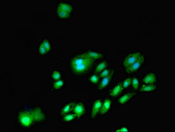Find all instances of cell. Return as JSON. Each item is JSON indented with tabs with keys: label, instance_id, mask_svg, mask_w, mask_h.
Returning <instances> with one entry per match:
<instances>
[{
	"label": "cell",
	"instance_id": "obj_8",
	"mask_svg": "<svg viewBox=\"0 0 175 132\" xmlns=\"http://www.w3.org/2000/svg\"><path fill=\"white\" fill-rule=\"evenodd\" d=\"M102 104H103V102L102 100L100 99L95 101L92 106L91 114V119H95L96 117L101 109Z\"/></svg>",
	"mask_w": 175,
	"mask_h": 132
},
{
	"label": "cell",
	"instance_id": "obj_1",
	"mask_svg": "<svg viewBox=\"0 0 175 132\" xmlns=\"http://www.w3.org/2000/svg\"><path fill=\"white\" fill-rule=\"evenodd\" d=\"M95 60L85 52L77 54L70 61L71 71L74 75L82 76L87 74L93 67Z\"/></svg>",
	"mask_w": 175,
	"mask_h": 132
},
{
	"label": "cell",
	"instance_id": "obj_23",
	"mask_svg": "<svg viewBox=\"0 0 175 132\" xmlns=\"http://www.w3.org/2000/svg\"><path fill=\"white\" fill-rule=\"evenodd\" d=\"M112 70L110 69H105L103 70L102 72H100V75H99V77L101 78H103L107 76V75H109L111 71Z\"/></svg>",
	"mask_w": 175,
	"mask_h": 132
},
{
	"label": "cell",
	"instance_id": "obj_5",
	"mask_svg": "<svg viewBox=\"0 0 175 132\" xmlns=\"http://www.w3.org/2000/svg\"><path fill=\"white\" fill-rule=\"evenodd\" d=\"M144 63V55L139 60L133 63L127 67L125 68L127 74H131L136 73L139 70Z\"/></svg>",
	"mask_w": 175,
	"mask_h": 132
},
{
	"label": "cell",
	"instance_id": "obj_16",
	"mask_svg": "<svg viewBox=\"0 0 175 132\" xmlns=\"http://www.w3.org/2000/svg\"><path fill=\"white\" fill-rule=\"evenodd\" d=\"M107 67H108V63L106 61H102L96 67L95 70V72L97 73H100L103 70L106 69Z\"/></svg>",
	"mask_w": 175,
	"mask_h": 132
},
{
	"label": "cell",
	"instance_id": "obj_13",
	"mask_svg": "<svg viewBox=\"0 0 175 132\" xmlns=\"http://www.w3.org/2000/svg\"><path fill=\"white\" fill-rule=\"evenodd\" d=\"M75 104V103L71 102L64 105L61 109L60 111L61 116H63L65 115L69 114L73 110Z\"/></svg>",
	"mask_w": 175,
	"mask_h": 132
},
{
	"label": "cell",
	"instance_id": "obj_27",
	"mask_svg": "<svg viewBox=\"0 0 175 132\" xmlns=\"http://www.w3.org/2000/svg\"><path fill=\"white\" fill-rule=\"evenodd\" d=\"M39 52H40L41 54H44L46 53L47 52V50H46L45 48H44V46L42 45V44L40 45L39 47Z\"/></svg>",
	"mask_w": 175,
	"mask_h": 132
},
{
	"label": "cell",
	"instance_id": "obj_19",
	"mask_svg": "<svg viewBox=\"0 0 175 132\" xmlns=\"http://www.w3.org/2000/svg\"><path fill=\"white\" fill-rule=\"evenodd\" d=\"M132 78L131 77H127L126 78L122 83V87L123 90H126L129 88V86L131 85Z\"/></svg>",
	"mask_w": 175,
	"mask_h": 132
},
{
	"label": "cell",
	"instance_id": "obj_24",
	"mask_svg": "<svg viewBox=\"0 0 175 132\" xmlns=\"http://www.w3.org/2000/svg\"><path fill=\"white\" fill-rule=\"evenodd\" d=\"M64 85V82L62 80H59V81L56 82L54 84V87L55 89H59L61 88Z\"/></svg>",
	"mask_w": 175,
	"mask_h": 132
},
{
	"label": "cell",
	"instance_id": "obj_9",
	"mask_svg": "<svg viewBox=\"0 0 175 132\" xmlns=\"http://www.w3.org/2000/svg\"><path fill=\"white\" fill-rule=\"evenodd\" d=\"M112 107V101L110 99H106L103 103L101 109L99 111L100 115H104L108 113Z\"/></svg>",
	"mask_w": 175,
	"mask_h": 132
},
{
	"label": "cell",
	"instance_id": "obj_22",
	"mask_svg": "<svg viewBox=\"0 0 175 132\" xmlns=\"http://www.w3.org/2000/svg\"><path fill=\"white\" fill-rule=\"evenodd\" d=\"M57 14L61 18H67L70 16V13L66 12V11H63L62 10H57Z\"/></svg>",
	"mask_w": 175,
	"mask_h": 132
},
{
	"label": "cell",
	"instance_id": "obj_11",
	"mask_svg": "<svg viewBox=\"0 0 175 132\" xmlns=\"http://www.w3.org/2000/svg\"><path fill=\"white\" fill-rule=\"evenodd\" d=\"M143 82L146 85L154 84L157 82L156 75L153 72L148 73L143 78Z\"/></svg>",
	"mask_w": 175,
	"mask_h": 132
},
{
	"label": "cell",
	"instance_id": "obj_3",
	"mask_svg": "<svg viewBox=\"0 0 175 132\" xmlns=\"http://www.w3.org/2000/svg\"><path fill=\"white\" fill-rule=\"evenodd\" d=\"M143 55V54L139 52H135L129 53L124 60V61L122 63V65L125 68L127 67L139 60Z\"/></svg>",
	"mask_w": 175,
	"mask_h": 132
},
{
	"label": "cell",
	"instance_id": "obj_21",
	"mask_svg": "<svg viewBox=\"0 0 175 132\" xmlns=\"http://www.w3.org/2000/svg\"><path fill=\"white\" fill-rule=\"evenodd\" d=\"M99 76L96 75H93L91 76L89 78V81L93 84H96L99 81Z\"/></svg>",
	"mask_w": 175,
	"mask_h": 132
},
{
	"label": "cell",
	"instance_id": "obj_25",
	"mask_svg": "<svg viewBox=\"0 0 175 132\" xmlns=\"http://www.w3.org/2000/svg\"><path fill=\"white\" fill-rule=\"evenodd\" d=\"M42 44L44 46V48H45L47 52H49V51H50L51 49V45L48 40H44L43 42H42Z\"/></svg>",
	"mask_w": 175,
	"mask_h": 132
},
{
	"label": "cell",
	"instance_id": "obj_20",
	"mask_svg": "<svg viewBox=\"0 0 175 132\" xmlns=\"http://www.w3.org/2000/svg\"><path fill=\"white\" fill-rule=\"evenodd\" d=\"M131 85L133 90L135 91H137L139 88V81L138 78L136 77H133L131 81Z\"/></svg>",
	"mask_w": 175,
	"mask_h": 132
},
{
	"label": "cell",
	"instance_id": "obj_2",
	"mask_svg": "<svg viewBox=\"0 0 175 132\" xmlns=\"http://www.w3.org/2000/svg\"><path fill=\"white\" fill-rule=\"evenodd\" d=\"M17 120L20 125L24 128H29L34 121L31 113L26 110H21L17 114Z\"/></svg>",
	"mask_w": 175,
	"mask_h": 132
},
{
	"label": "cell",
	"instance_id": "obj_4",
	"mask_svg": "<svg viewBox=\"0 0 175 132\" xmlns=\"http://www.w3.org/2000/svg\"><path fill=\"white\" fill-rule=\"evenodd\" d=\"M31 113L33 117L34 122L36 123L44 122L47 118V115L41 108L39 107L35 108Z\"/></svg>",
	"mask_w": 175,
	"mask_h": 132
},
{
	"label": "cell",
	"instance_id": "obj_14",
	"mask_svg": "<svg viewBox=\"0 0 175 132\" xmlns=\"http://www.w3.org/2000/svg\"><path fill=\"white\" fill-rule=\"evenodd\" d=\"M88 56H89L91 58L93 59V60H100L104 58V55L102 53L97 52L89 50L86 52Z\"/></svg>",
	"mask_w": 175,
	"mask_h": 132
},
{
	"label": "cell",
	"instance_id": "obj_17",
	"mask_svg": "<svg viewBox=\"0 0 175 132\" xmlns=\"http://www.w3.org/2000/svg\"><path fill=\"white\" fill-rule=\"evenodd\" d=\"M156 87L154 85H146L141 86L140 88V91L141 92H150L156 90Z\"/></svg>",
	"mask_w": 175,
	"mask_h": 132
},
{
	"label": "cell",
	"instance_id": "obj_6",
	"mask_svg": "<svg viewBox=\"0 0 175 132\" xmlns=\"http://www.w3.org/2000/svg\"><path fill=\"white\" fill-rule=\"evenodd\" d=\"M114 73V70H112L111 71L108 75L103 77L102 81L100 82L98 86V90H99L102 91L107 88L112 79Z\"/></svg>",
	"mask_w": 175,
	"mask_h": 132
},
{
	"label": "cell",
	"instance_id": "obj_7",
	"mask_svg": "<svg viewBox=\"0 0 175 132\" xmlns=\"http://www.w3.org/2000/svg\"><path fill=\"white\" fill-rule=\"evenodd\" d=\"M73 110L74 114L76 116V118L79 119L86 113V107L83 103H78L75 104Z\"/></svg>",
	"mask_w": 175,
	"mask_h": 132
},
{
	"label": "cell",
	"instance_id": "obj_10",
	"mask_svg": "<svg viewBox=\"0 0 175 132\" xmlns=\"http://www.w3.org/2000/svg\"><path fill=\"white\" fill-rule=\"evenodd\" d=\"M122 82H120L117 84L109 92V95L112 98H116L121 94L123 90Z\"/></svg>",
	"mask_w": 175,
	"mask_h": 132
},
{
	"label": "cell",
	"instance_id": "obj_26",
	"mask_svg": "<svg viewBox=\"0 0 175 132\" xmlns=\"http://www.w3.org/2000/svg\"><path fill=\"white\" fill-rule=\"evenodd\" d=\"M52 76V77L55 80H59L61 77V75L59 72L56 71L53 72Z\"/></svg>",
	"mask_w": 175,
	"mask_h": 132
},
{
	"label": "cell",
	"instance_id": "obj_12",
	"mask_svg": "<svg viewBox=\"0 0 175 132\" xmlns=\"http://www.w3.org/2000/svg\"><path fill=\"white\" fill-rule=\"evenodd\" d=\"M136 94L135 93H126L118 99V103L121 105H124L129 102Z\"/></svg>",
	"mask_w": 175,
	"mask_h": 132
},
{
	"label": "cell",
	"instance_id": "obj_15",
	"mask_svg": "<svg viewBox=\"0 0 175 132\" xmlns=\"http://www.w3.org/2000/svg\"><path fill=\"white\" fill-rule=\"evenodd\" d=\"M72 7L70 4L66 3H60L59 4L58 10L70 13L72 11Z\"/></svg>",
	"mask_w": 175,
	"mask_h": 132
},
{
	"label": "cell",
	"instance_id": "obj_28",
	"mask_svg": "<svg viewBox=\"0 0 175 132\" xmlns=\"http://www.w3.org/2000/svg\"><path fill=\"white\" fill-rule=\"evenodd\" d=\"M129 131L127 127H123L118 129L115 131L116 132H129Z\"/></svg>",
	"mask_w": 175,
	"mask_h": 132
},
{
	"label": "cell",
	"instance_id": "obj_18",
	"mask_svg": "<svg viewBox=\"0 0 175 132\" xmlns=\"http://www.w3.org/2000/svg\"><path fill=\"white\" fill-rule=\"evenodd\" d=\"M76 118V116L74 114H68L63 116V121L65 122H71L74 121Z\"/></svg>",
	"mask_w": 175,
	"mask_h": 132
}]
</instances>
